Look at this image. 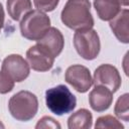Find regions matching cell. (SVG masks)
<instances>
[{
  "label": "cell",
  "mask_w": 129,
  "mask_h": 129,
  "mask_svg": "<svg viewBox=\"0 0 129 129\" xmlns=\"http://www.w3.org/2000/svg\"><path fill=\"white\" fill-rule=\"evenodd\" d=\"M61 22L74 30L90 29L94 26L89 0H68L60 13Z\"/></svg>",
  "instance_id": "6da1fadb"
},
{
  "label": "cell",
  "mask_w": 129,
  "mask_h": 129,
  "mask_svg": "<svg viewBox=\"0 0 129 129\" xmlns=\"http://www.w3.org/2000/svg\"><path fill=\"white\" fill-rule=\"evenodd\" d=\"M8 109L11 116L17 121H29L37 113V97L29 91H20L10 98Z\"/></svg>",
  "instance_id": "7a4b0ae2"
},
{
  "label": "cell",
  "mask_w": 129,
  "mask_h": 129,
  "mask_svg": "<svg viewBox=\"0 0 129 129\" xmlns=\"http://www.w3.org/2000/svg\"><path fill=\"white\" fill-rule=\"evenodd\" d=\"M45 104L48 110L61 116L71 113L77 106L76 96L64 85H58L45 92Z\"/></svg>",
  "instance_id": "3957f363"
},
{
  "label": "cell",
  "mask_w": 129,
  "mask_h": 129,
  "mask_svg": "<svg viewBox=\"0 0 129 129\" xmlns=\"http://www.w3.org/2000/svg\"><path fill=\"white\" fill-rule=\"evenodd\" d=\"M50 27V18L40 10H30L20 21L21 35L28 40L37 41Z\"/></svg>",
  "instance_id": "277c9868"
},
{
  "label": "cell",
  "mask_w": 129,
  "mask_h": 129,
  "mask_svg": "<svg viewBox=\"0 0 129 129\" xmlns=\"http://www.w3.org/2000/svg\"><path fill=\"white\" fill-rule=\"evenodd\" d=\"M73 42L77 52L84 59H95L100 52L101 43L99 34L92 28L76 30Z\"/></svg>",
  "instance_id": "5b68a950"
},
{
  "label": "cell",
  "mask_w": 129,
  "mask_h": 129,
  "mask_svg": "<svg viewBox=\"0 0 129 129\" xmlns=\"http://www.w3.org/2000/svg\"><path fill=\"white\" fill-rule=\"evenodd\" d=\"M121 83L122 80L119 71L114 66L103 63L95 70L93 78V84L95 86H103L112 93H115L119 90Z\"/></svg>",
  "instance_id": "8992f818"
},
{
  "label": "cell",
  "mask_w": 129,
  "mask_h": 129,
  "mask_svg": "<svg viewBox=\"0 0 129 129\" xmlns=\"http://www.w3.org/2000/svg\"><path fill=\"white\" fill-rule=\"evenodd\" d=\"M1 71L10 77L14 82L20 83L29 76L30 67L23 56L14 53L7 55L3 59Z\"/></svg>",
  "instance_id": "52a82bcc"
},
{
  "label": "cell",
  "mask_w": 129,
  "mask_h": 129,
  "mask_svg": "<svg viewBox=\"0 0 129 129\" xmlns=\"http://www.w3.org/2000/svg\"><path fill=\"white\" fill-rule=\"evenodd\" d=\"M64 80L77 92L86 93L93 85L90 70L82 64H73L66 71Z\"/></svg>",
  "instance_id": "ba28073f"
},
{
  "label": "cell",
  "mask_w": 129,
  "mask_h": 129,
  "mask_svg": "<svg viewBox=\"0 0 129 129\" xmlns=\"http://www.w3.org/2000/svg\"><path fill=\"white\" fill-rule=\"evenodd\" d=\"M26 58L29 67L36 72H47L54 62V56L44 47L36 43L26 51Z\"/></svg>",
  "instance_id": "9c48e42d"
},
{
  "label": "cell",
  "mask_w": 129,
  "mask_h": 129,
  "mask_svg": "<svg viewBox=\"0 0 129 129\" xmlns=\"http://www.w3.org/2000/svg\"><path fill=\"white\" fill-rule=\"evenodd\" d=\"M36 42L45 49H47L54 57L60 54L64 46L63 35L60 30L55 27H49L43 34V36Z\"/></svg>",
  "instance_id": "30bf717a"
},
{
  "label": "cell",
  "mask_w": 129,
  "mask_h": 129,
  "mask_svg": "<svg viewBox=\"0 0 129 129\" xmlns=\"http://www.w3.org/2000/svg\"><path fill=\"white\" fill-rule=\"evenodd\" d=\"M113 102V93L103 87L95 86L89 94V103L91 108L96 112H104L110 108Z\"/></svg>",
  "instance_id": "8fae6325"
},
{
  "label": "cell",
  "mask_w": 129,
  "mask_h": 129,
  "mask_svg": "<svg viewBox=\"0 0 129 129\" xmlns=\"http://www.w3.org/2000/svg\"><path fill=\"white\" fill-rule=\"evenodd\" d=\"M129 10L122 9L120 12L110 20V28L112 29L116 38L123 43L129 42Z\"/></svg>",
  "instance_id": "7c38bea8"
},
{
  "label": "cell",
  "mask_w": 129,
  "mask_h": 129,
  "mask_svg": "<svg viewBox=\"0 0 129 129\" xmlns=\"http://www.w3.org/2000/svg\"><path fill=\"white\" fill-rule=\"evenodd\" d=\"M94 7L99 18L104 21H110L121 10L117 0H94Z\"/></svg>",
  "instance_id": "4fadbf2b"
},
{
  "label": "cell",
  "mask_w": 129,
  "mask_h": 129,
  "mask_svg": "<svg viewBox=\"0 0 129 129\" xmlns=\"http://www.w3.org/2000/svg\"><path fill=\"white\" fill-rule=\"evenodd\" d=\"M92 113L84 108L73 113L68 119V127L70 129H89L92 127Z\"/></svg>",
  "instance_id": "5bb4252c"
},
{
  "label": "cell",
  "mask_w": 129,
  "mask_h": 129,
  "mask_svg": "<svg viewBox=\"0 0 129 129\" xmlns=\"http://www.w3.org/2000/svg\"><path fill=\"white\" fill-rule=\"evenodd\" d=\"M6 6L9 16L14 21L20 20L32 8L30 0H7Z\"/></svg>",
  "instance_id": "9a60e30c"
},
{
  "label": "cell",
  "mask_w": 129,
  "mask_h": 129,
  "mask_svg": "<svg viewBox=\"0 0 129 129\" xmlns=\"http://www.w3.org/2000/svg\"><path fill=\"white\" fill-rule=\"evenodd\" d=\"M114 113L120 120L129 121V94L125 93L120 96L114 107Z\"/></svg>",
  "instance_id": "2e32d148"
},
{
  "label": "cell",
  "mask_w": 129,
  "mask_h": 129,
  "mask_svg": "<svg viewBox=\"0 0 129 129\" xmlns=\"http://www.w3.org/2000/svg\"><path fill=\"white\" fill-rule=\"evenodd\" d=\"M95 128H110V129H123V124L111 115L99 117L96 121Z\"/></svg>",
  "instance_id": "e0dca14e"
},
{
  "label": "cell",
  "mask_w": 129,
  "mask_h": 129,
  "mask_svg": "<svg viewBox=\"0 0 129 129\" xmlns=\"http://www.w3.org/2000/svg\"><path fill=\"white\" fill-rule=\"evenodd\" d=\"M59 0H33L35 8L42 12H50L54 10Z\"/></svg>",
  "instance_id": "ac0fdd59"
},
{
  "label": "cell",
  "mask_w": 129,
  "mask_h": 129,
  "mask_svg": "<svg viewBox=\"0 0 129 129\" xmlns=\"http://www.w3.org/2000/svg\"><path fill=\"white\" fill-rule=\"evenodd\" d=\"M14 81L2 71L0 72V94H7L14 88Z\"/></svg>",
  "instance_id": "d6986e66"
},
{
  "label": "cell",
  "mask_w": 129,
  "mask_h": 129,
  "mask_svg": "<svg viewBox=\"0 0 129 129\" xmlns=\"http://www.w3.org/2000/svg\"><path fill=\"white\" fill-rule=\"evenodd\" d=\"M61 126L58 122H56L53 118L49 116H44L41 119L38 120L37 124L35 125L36 129H47V128H52V129H59Z\"/></svg>",
  "instance_id": "ffe728a7"
},
{
  "label": "cell",
  "mask_w": 129,
  "mask_h": 129,
  "mask_svg": "<svg viewBox=\"0 0 129 129\" xmlns=\"http://www.w3.org/2000/svg\"><path fill=\"white\" fill-rule=\"evenodd\" d=\"M4 18H5L4 9H3L2 4L0 3V31H1V29L3 28V25H4Z\"/></svg>",
  "instance_id": "44dd1931"
},
{
  "label": "cell",
  "mask_w": 129,
  "mask_h": 129,
  "mask_svg": "<svg viewBox=\"0 0 129 129\" xmlns=\"http://www.w3.org/2000/svg\"><path fill=\"white\" fill-rule=\"evenodd\" d=\"M119 2L120 5H123V6H128V3H129V0H117Z\"/></svg>",
  "instance_id": "7402d4cb"
},
{
  "label": "cell",
  "mask_w": 129,
  "mask_h": 129,
  "mask_svg": "<svg viewBox=\"0 0 129 129\" xmlns=\"http://www.w3.org/2000/svg\"><path fill=\"white\" fill-rule=\"evenodd\" d=\"M0 128H5V126H4V124H3V123H2L1 121H0Z\"/></svg>",
  "instance_id": "603a6c76"
}]
</instances>
